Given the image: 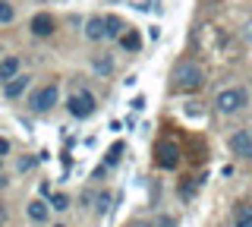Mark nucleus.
Masks as SVG:
<instances>
[{
    "label": "nucleus",
    "mask_w": 252,
    "mask_h": 227,
    "mask_svg": "<svg viewBox=\"0 0 252 227\" xmlns=\"http://www.w3.org/2000/svg\"><path fill=\"white\" fill-rule=\"evenodd\" d=\"M85 38H89V41H101V38H107L104 16H92L89 22H85Z\"/></svg>",
    "instance_id": "6e6552de"
},
{
    "label": "nucleus",
    "mask_w": 252,
    "mask_h": 227,
    "mask_svg": "<svg viewBox=\"0 0 252 227\" xmlns=\"http://www.w3.org/2000/svg\"><path fill=\"white\" fill-rule=\"evenodd\" d=\"M19 76V57H3L0 60V82H10Z\"/></svg>",
    "instance_id": "9d476101"
},
{
    "label": "nucleus",
    "mask_w": 252,
    "mask_h": 227,
    "mask_svg": "<svg viewBox=\"0 0 252 227\" xmlns=\"http://www.w3.org/2000/svg\"><path fill=\"white\" fill-rule=\"evenodd\" d=\"M155 155H158V167H164V170H177V164H180V145L177 142H170V139H161V142L155 145Z\"/></svg>",
    "instance_id": "39448f33"
},
{
    "label": "nucleus",
    "mask_w": 252,
    "mask_h": 227,
    "mask_svg": "<svg viewBox=\"0 0 252 227\" xmlns=\"http://www.w3.org/2000/svg\"><path fill=\"white\" fill-rule=\"evenodd\" d=\"M26 89H29V76H16V79L10 82H3V95L6 98H19V95H26Z\"/></svg>",
    "instance_id": "1a4fd4ad"
},
{
    "label": "nucleus",
    "mask_w": 252,
    "mask_h": 227,
    "mask_svg": "<svg viewBox=\"0 0 252 227\" xmlns=\"http://www.w3.org/2000/svg\"><path fill=\"white\" fill-rule=\"evenodd\" d=\"M54 227H63V224H54Z\"/></svg>",
    "instance_id": "393cba45"
},
{
    "label": "nucleus",
    "mask_w": 252,
    "mask_h": 227,
    "mask_svg": "<svg viewBox=\"0 0 252 227\" xmlns=\"http://www.w3.org/2000/svg\"><path fill=\"white\" fill-rule=\"evenodd\" d=\"M227 145H230V152L240 155V158H252V127L236 130L233 136L227 139Z\"/></svg>",
    "instance_id": "423d86ee"
},
{
    "label": "nucleus",
    "mask_w": 252,
    "mask_h": 227,
    "mask_svg": "<svg viewBox=\"0 0 252 227\" xmlns=\"http://www.w3.org/2000/svg\"><path fill=\"white\" fill-rule=\"evenodd\" d=\"M246 104H249V92L246 89H224V92H218V98H215V107L220 114H227V117L240 114Z\"/></svg>",
    "instance_id": "f03ea898"
},
{
    "label": "nucleus",
    "mask_w": 252,
    "mask_h": 227,
    "mask_svg": "<svg viewBox=\"0 0 252 227\" xmlns=\"http://www.w3.org/2000/svg\"><path fill=\"white\" fill-rule=\"evenodd\" d=\"M104 26H107V38H123V32L129 26H123L120 16H104Z\"/></svg>",
    "instance_id": "ddd939ff"
},
{
    "label": "nucleus",
    "mask_w": 252,
    "mask_h": 227,
    "mask_svg": "<svg viewBox=\"0 0 252 227\" xmlns=\"http://www.w3.org/2000/svg\"><path fill=\"white\" fill-rule=\"evenodd\" d=\"M246 38H249V41H252V22H249V26H246Z\"/></svg>",
    "instance_id": "5701e85b"
},
{
    "label": "nucleus",
    "mask_w": 252,
    "mask_h": 227,
    "mask_svg": "<svg viewBox=\"0 0 252 227\" xmlns=\"http://www.w3.org/2000/svg\"><path fill=\"white\" fill-rule=\"evenodd\" d=\"M51 208H54V211H66V208H69V199H66L63 193H51Z\"/></svg>",
    "instance_id": "dca6fc26"
},
{
    "label": "nucleus",
    "mask_w": 252,
    "mask_h": 227,
    "mask_svg": "<svg viewBox=\"0 0 252 227\" xmlns=\"http://www.w3.org/2000/svg\"><path fill=\"white\" fill-rule=\"evenodd\" d=\"M66 107H69V114H73L76 120H85V117L94 114V95H92V92H85V89H79V92L69 95Z\"/></svg>",
    "instance_id": "20e7f679"
},
{
    "label": "nucleus",
    "mask_w": 252,
    "mask_h": 227,
    "mask_svg": "<svg viewBox=\"0 0 252 227\" xmlns=\"http://www.w3.org/2000/svg\"><path fill=\"white\" fill-rule=\"evenodd\" d=\"M155 227H177V218H170V215H161L155 221Z\"/></svg>",
    "instance_id": "aec40b11"
},
{
    "label": "nucleus",
    "mask_w": 252,
    "mask_h": 227,
    "mask_svg": "<svg viewBox=\"0 0 252 227\" xmlns=\"http://www.w3.org/2000/svg\"><path fill=\"white\" fill-rule=\"evenodd\" d=\"M57 101H60V89L51 82V85H41L38 92H32V98H29V107H32L35 114H44V111H51V107L57 104Z\"/></svg>",
    "instance_id": "7ed1b4c3"
},
{
    "label": "nucleus",
    "mask_w": 252,
    "mask_h": 227,
    "mask_svg": "<svg viewBox=\"0 0 252 227\" xmlns=\"http://www.w3.org/2000/svg\"><path fill=\"white\" fill-rule=\"evenodd\" d=\"M29 218H32L35 224L47 221V202H41V199H32V202H29Z\"/></svg>",
    "instance_id": "f8f14e48"
},
{
    "label": "nucleus",
    "mask_w": 252,
    "mask_h": 227,
    "mask_svg": "<svg viewBox=\"0 0 252 227\" xmlns=\"http://www.w3.org/2000/svg\"><path fill=\"white\" fill-rule=\"evenodd\" d=\"M29 29H32V35H38V38H51L54 35V16L51 13H35L29 22Z\"/></svg>",
    "instance_id": "0eeeda50"
},
{
    "label": "nucleus",
    "mask_w": 252,
    "mask_h": 227,
    "mask_svg": "<svg viewBox=\"0 0 252 227\" xmlns=\"http://www.w3.org/2000/svg\"><path fill=\"white\" fill-rule=\"evenodd\" d=\"M205 85V69L195 60H180L170 73V89L180 92V95H192Z\"/></svg>",
    "instance_id": "f257e3e1"
},
{
    "label": "nucleus",
    "mask_w": 252,
    "mask_h": 227,
    "mask_svg": "<svg viewBox=\"0 0 252 227\" xmlns=\"http://www.w3.org/2000/svg\"><path fill=\"white\" fill-rule=\"evenodd\" d=\"M236 227H252V205L236 208Z\"/></svg>",
    "instance_id": "4468645a"
},
{
    "label": "nucleus",
    "mask_w": 252,
    "mask_h": 227,
    "mask_svg": "<svg viewBox=\"0 0 252 227\" xmlns=\"http://www.w3.org/2000/svg\"><path fill=\"white\" fill-rule=\"evenodd\" d=\"M120 48H123V51H129V54H136V51L142 48V35L136 32V29H126L123 38H120Z\"/></svg>",
    "instance_id": "9b49d317"
},
{
    "label": "nucleus",
    "mask_w": 252,
    "mask_h": 227,
    "mask_svg": "<svg viewBox=\"0 0 252 227\" xmlns=\"http://www.w3.org/2000/svg\"><path fill=\"white\" fill-rule=\"evenodd\" d=\"M0 186H6V180H3V177H0Z\"/></svg>",
    "instance_id": "b1692460"
},
{
    "label": "nucleus",
    "mask_w": 252,
    "mask_h": 227,
    "mask_svg": "<svg viewBox=\"0 0 252 227\" xmlns=\"http://www.w3.org/2000/svg\"><path fill=\"white\" fill-rule=\"evenodd\" d=\"M94 208H98V215H104V211L110 208V195L101 193V195H98V205H94Z\"/></svg>",
    "instance_id": "6ab92c4d"
},
{
    "label": "nucleus",
    "mask_w": 252,
    "mask_h": 227,
    "mask_svg": "<svg viewBox=\"0 0 252 227\" xmlns=\"http://www.w3.org/2000/svg\"><path fill=\"white\" fill-rule=\"evenodd\" d=\"M6 152H10V139H0V158H3Z\"/></svg>",
    "instance_id": "4be33fe9"
},
{
    "label": "nucleus",
    "mask_w": 252,
    "mask_h": 227,
    "mask_svg": "<svg viewBox=\"0 0 252 227\" xmlns=\"http://www.w3.org/2000/svg\"><path fill=\"white\" fill-rule=\"evenodd\" d=\"M120 155H123V142H114L107 148V167H114V164L120 161Z\"/></svg>",
    "instance_id": "f3484780"
},
{
    "label": "nucleus",
    "mask_w": 252,
    "mask_h": 227,
    "mask_svg": "<svg viewBox=\"0 0 252 227\" xmlns=\"http://www.w3.org/2000/svg\"><path fill=\"white\" fill-rule=\"evenodd\" d=\"M92 66H94V73H101V76H110V73H114V60H110V57H98Z\"/></svg>",
    "instance_id": "2eb2a0df"
},
{
    "label": "nucleus",
    "mask_w": 252,
    "mask_h": 227,
    "mask_svg": "<svg viewBox=\"0 0 252 227\" xmlns=\"http://www.w3.org/2000/svg\"><path fill=\"white\" fill-rule=\"evenodd\" d=\"M38 161H41V158H19V170H32Z\"/></svg>",
    "instance_id": "412c9836"
},
{
    "label": "nucleus",
    "mask_w": 252,
    "mask_h": 227,
    "mask_svg": "<svg viewBox=\"0 0 252 227\" xmlns=\"http://www.w3.org/2000/svg\"><path fill=\"white\" fill-rule=\"evenodd\" d=\"M13 16H16L13 3H6V0H0V22H13Z\"/></svg>",
    "instance_id": "a211bd4d"
}]
</instances>
